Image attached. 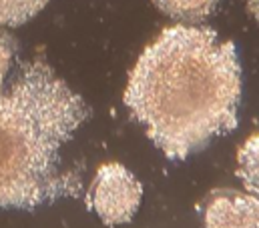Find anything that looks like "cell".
I'll return each instance as SVG.
<instances>
[{"instance_id":"1","label":"cell","mask_w":259,"mask_h":228,"mask_svg":"<svg viewBox=\"0 0 259 228\" xmlns=\"http://www.w3.org/2000/svg\"><path fill=\"white\" fill-rule=\"evenodd\" d=\"M131 116L171 160H185L237 128L241 64L211 28H165L139 56L123 96Z\"/></svg>"},{"instance_id":"2","label":"cell","mask_w":259,"mask_h":228,"mask_svg":"<svg viewBox=\"0 0 259 228\" xmlns=\"http://www.w3.org/2000/svg\"><path fill=\"white\" fill-rule=\"evenodd\" d=\"M89 114L82 96L38 60L0 86V208L30 210L80 194V178L65 168L63 148Z\"/></svg>"},{"instance_id":"3","label":"cell","mask_w":259,"mask_h":228,"mask_svg":"<svg viewBox=\"0 0 259 228\" xmlns=\"http://www.w3.org/2000/svg\"><path fill=\"white\" fill-rule=\"evenodd\" d=\"M143 188L139 180L123 164H103L89 188V206L107 224H125L137 214Z\"/></svg>"},{"instance_id":"4","label":"cell","mask_w":259,"mask_h":228,"mask_svg":"<svg viewBox=\"0 0 259 228\" xmlns=\"http://www.w3.org/2000/svg\"><path fill=\"white\" fill-rule=\"evenodd\" d=\"M203 222L211 228H257L259 196L215 190L203 206Z\"/></svg>"},{"instance_id":"5","label":"cell","mask_w":259,"mask_h":228,"mask_svg":"<svg viewBox=\"0 0 259 228\" xmlns=\"http://www.w3.org/2000/svg\"><path fill=\"white\" fill-rule=\"evenodd\" d=\"M221 0H153V4L179 24H197L209 18Z\"/></svg>"},{"instance_id":"6","label":"cell","mask_w":259,"mask_h":228,"mask_svg":"<svg viewBox=\"0 0 259 228\" xmlns=\"http://www.w3.org/2000/svg\"><path fill=\"white\" fill-rule=\"evenodd\" d=\"M237 176L251 194L259 196V134L249 136L239 148Z\"/></svg>"},{"instance_id":"7","label":"cell","mask_w":259,"mask_h":228,"mask_svg":"<svg viewBox=\"0 0 259 228\" xmlns=\"http://www.w3.org/2000/svg\"><path fill=\"white\" fill-rule=\"evenodd\" d=\"M49 0H0V26H20L36 16Z\"/></svg>"},{"instance_id":"8","label":"cell","mask_w":259,"mask_h":228,"mask_svg":"<svg viewBox=\"0 0 259 228\" xmlns=\"http://www.w3.org/2000/svg\"><path fill=\"white\" fill-rule=\"evenodd\" d=\"M14 54H16V42L0 26V86H4V80H6L10 66L14 62Z\"/></svg>"},{"instance_id":"9","label":"cell","mask_w":259,"mask_h":228,"mask_svg":"<svg viewBox=\"0 0 259 228\" xmlns=\"http://www.w3.org/2000/svg\"><path fill=\"white\" fill-rule=\"evenodd\" d=\"M245 6H247V12L259 22V0H245Z\"/></svg>"}]
</instances>
